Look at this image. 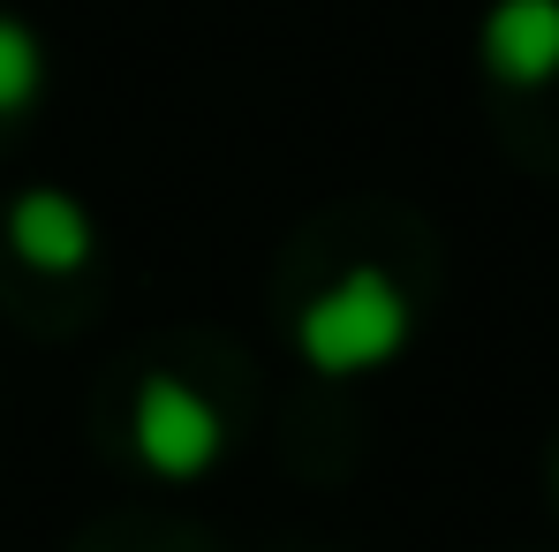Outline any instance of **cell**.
<instances>
[{
	"mask_svg": "<svg viewBox=\"0 0 559 552\" xmlns=\"http://www.w3.org/2000/svg\"><path fill=\"white\" fill-rule=\"evenodd\" d=\"M408 295L393 287V273H378V266H356V273H341L302 318H295V349H302V364L325 371V378H356V371H378L401 356V341H408Z\"/></svg>",
	"mask_w": 559,
	"mask_h": 552,
	"instance_id": "cell-1",
	"label": "cell"
},
{
	"mask_svg": "<svg viewBox=\"0 0 559 552\" xmlns=\"http://www.w3.org/2000/svg\"><path fill=\"white\" fill-rule=\"evenodd\" d=\"M219 447H227V424H219V409L197 386L144 378V394H136V455L159 477H197V469L219 461Z\"/></svg>",
	"mask_w": 559,
	"mask_h": 552,
	"instance_id": "cell-2",
	"label": "cell"
},
{
	"mask_svg": "<svg viewBox=\"0 0 559 552\" xmlns=\"http://www.w3.org/2000/svg\"><path fill=\"white\" fill-rule=\"evenodd\" d=\"M484 69L514 92H537L559 77V0H499L476 31Z\"/></svg>",
	"mask_w": 559,
	"mask_h": 552,
	"instance_id": "cell-3",
	"label": "cell"
},
{
	"mask_svg": "<svg viewBox=\"0 0 559 552\" xmlns=\"http://www.w3.org/2000/svg\"><path fill=\"white\" fill-rule=\"evenodd\" d=\"M8 243H15V258L38 266V273H76V266H92L98 227L69 189H23V197L8 204Z\"/></svg>",
	"mask_w": 559,
	"mask_h": 552,
	"instance_id": "cell-4",
	"label": "cell"
},
{
	"mask_svg": "<svg viewBox=\"0 0 559 552\" xmlns=\"http://www.w3.org/2000/svg\"><path fill=\"white\" fill-rule=\"evenodd\" d=\"M46 92V46L23 15H0V121L31 114Z\"/></svg>",
	"mask_w": 559,
	"mask_h": 552,
	"instance_id": "cell-5",
	"label": "cell"
},
{
	"mask_svg": "<svg viewBox=\"0 0 559 552\" xmlns=\"http://www.w3.org/2000/svg\"><path fill=\"white\" fill-rule=\"evenodd\" d=\"M552 484H559V461H552Z\"/></svg>",
	"mask_w": 559,
	"mask_h": 552,
	"instance_id": "cell-6",
	"label": "cell"
}]
</instances>
